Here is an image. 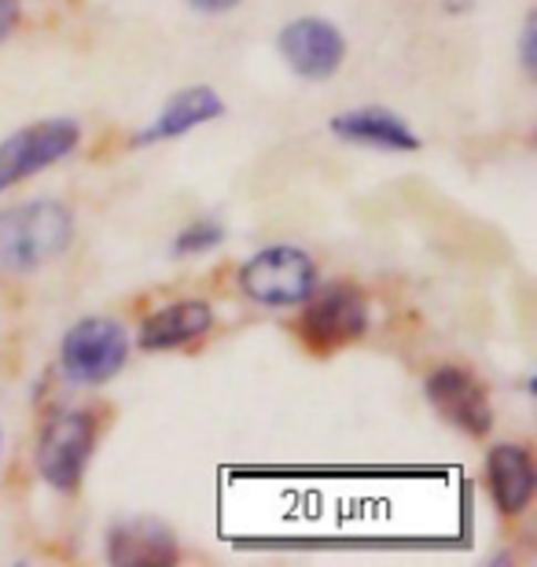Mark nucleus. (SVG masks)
<instances>
[{"mask_svg":"<svg viewBox=\"0 0 537 567\" xmlns=\"http://www.w3.org/2000/svg\"><path fill=\"white\" fill-rule=\"evenodd\" d=\"M74 240V214L60 199H30L0 210V274H33Z\"/></svg>","mask_w":537,"mask_h":567,"instance_id":"1","label":"nucleus"},{"mask_svg":"<svg viewBox=\"0 0 537 567\" xmlns=\"http://www.w3.org/2000/svg\"><path fill=\"white\" fill-rule=\"evenodd\" d=\"M299 339L313 354H335V350L358 343L369 332V295L358 284L335 280L313 288L299 313Z\"/></svg>","mask_w":537,"mask_h":567,"instance_id":"2","label":"nucleus"},{"mask_svg":"<svg viewBox=\"0 0 537 567\" xmlns=\"http://www.w3.org/2000/svg\"><path fill=\"white\" fill-rule=\"evenodd\" d=\"M321 284L317 262L310 251L291 244H272L261 247L258 255H250L239 266V291L258 306H302Z\"/></svg>","mask_w":537,"mask_h":567,"instance_id":"3","label":"nucleus"},{"mask_svg":"<svg viewBox=\"0 0 537 567\" xmlns=\"http://www.w3.org/2000/svg\"><path fill=\"white\" fill-rule=\"evenodd\" d=\"M100 424L89 410H63L44 421L38 435V475L52 491L74 494L96 453Z\"/></svg>","mask_w":537,"mask_h":567,"instance_id":"4","label":"nucleus"},{"mask_svg":"<svg viewBox=\"0 0 537 567\" xmlns=\"http://www.w3.org/2000/svg\"><path fill=\"white\" fill-rule=\"evenodd\" d=\"M130 361V332L114 317H82L60 343V369L71 383L104 388Z\"/></svg>","mask_w":537,"mask_h":567,"instance_id":"5","label":"nucleus"},{"mask_svg":"<svg viewBox=\"0 0 537 567\" xmlns=\"http://www.w3.org/2000/svg\"><path fill=\"white\" fill-rule=\"evenodd\" d=\"M78 144H82V126L74 118H41L16 130L0 141V196L71 158Z\"/></svg>","mask_w":537,"mask_h":567,"instance_id":"6","label":"nucleus"},{"mask_svg":"<svg viewBox=\"0 0 537 567\" xmlns=\"http://www.w3.org/2000/svg\"><path fill=\"white\" fill-rule=\"evenodd\" d=\"M424 394L431 410L442 416L445 424L464 431L467 439H486L494 427V405H489L486 383L461 365H438L424 380Z\"/></svg>","mask_w":537,"mask_h":567,"instance_id":"7","label":"nucleus"},{"mask_svg":"<svg viewBox=\"0 0 537 567\" xmlns=\"http://www.w3.org/2000/svg\"><path fill=\"white\" fill-rule=\"evenodd\" d=\"M277 49L288 63L291 74L306 78V82H328L331 74H339L342 60H347V38L335 22L306 16L291 19L280 30Z\"/></svg>","mask_w":537,"mask_h":567,"instance_id":"8","label":"nucleus"},{"mask_svg":"<svg viewBox=\"0 0 537 567\" xmlns=\"http://www.w3.org/2000/svg\"><path fill=\"white\" fill-rule=\"evenodd\" d=\"M107 560L122 567H169L180 560V546L163 519L133 516L107 530Z\"/></svg>","mask_w":537,"mask_h":567,"instance_id":"9","label":"nucleus"},{"mask_svg":"<svg viewBox=\"0 0 537 567\" xmlns=\"http://www.w3.org/2000/svg\"><path fill=\"white\" fill-rule=\"evenodd\" d=\"M328 130L335 133L339 141L372 147V152H394V155L420 152L416 130L409 126V122L397 115V111H386V107L342 111V115H335V118L328 122Z\"/></svg>","mask_w":537,"mask_h":567,"instance_id":"10","label":"nucleus"},{"mask_svg":"<svg viewBox=\"0 0 537 567\" xmlns=\"http://www.w3.org/2000/svg\"><path fill=\"white\" fill-rule=\"evenodd\" d=\"M486 491L494 497L497 513L519 516L527 513L537 491V468L527 446L519 442H497L486 453Z\"/></svg>","mask_w":537,"mask_h":567,"instance_id":"11","label":"nucleus"},{"mask_svg":"<svg viewBox=\"0 0 537 567\" xmlns=\"http://www.w3.org/2000/svg\"><path fill=\"white\" fill-rule=\"evenodd\" d=\"M225 100L217 89L210 85H188L180 89L166 100V107L158 111L155 122L147 130L136 133V144L147 147V144H163V141H177L185 137V133L207 126V122H217L225 115Z\"/></svg>","mask_w":537,"mask_h":567,"instance_id":"12","label":"nucleus"},{"mask_svg":"<svg viewBox=\"0 0 537 567\" xmlns=\"http://www.w3.org/2000/svg\"><path fill=\"white\" fill-rule=\"evenodd\" d=\"M214 328V306L207 299H177L163 310L147 313L141 324L144 350H180L192 347Z\"/></svg>","mask_w":537,"mask_h":567,"instance_id":"13","label":"nucleus"},{"mask_svg":"<svg viewBox=\"0 0 537 567\" xmlns=\"http://www.w3.org/2000/svg\"><path fill=\"white\" fill-rule=\"evenodd\" d=\"M221 240H225L221 221H214V218H199V221H192L188 229H180V233H177L174 255H177V258L207 255V251H214V247L221 244Z\"/></svg>","mask_w":537,"mask_h":567,"instance_id":"14","label":"nucleus"},{"mask_svg":"<svg viewBox=\"0 0 537 567\" xmlns=\"http://www.w3.org/2000/svg\"><path fill=\"white\" fill-rule=\"evenodd\" d=\"M534 41H537V19L527 16V22H523V38H519V55H523V71L527 74H534V66H537Z\"/></svg>","mask_w":537,"mask_h":567,"instance_id":"15","label":"nucleus"},{"mask_svg":"<svg viewBox=\"0 0 537 567\" xmlns=\"http://www.w3.org/2000/svg\"><path fill=\"white\" fill-rule=\"evenodd\" d=\"M22 19V0H0V41H8L16 33Z\"/></svg>","mask_w":537,"mask_h":567,"instance_id":"16","label":"nucleus"},{"mask_svg":"<svg viewBox=\"0 0 537 567\" xmlns=\"http://www.w3.org/2000/svg\"><path fill=\"white\" fill-rule=\"evenodd\" d=\"M192 11H203V16H225V11H233L236 4H244V0H185Z\"/></svg>","mask_w":537,"mask_h":567,"instance_id":"17","label":"nucleus"},{"mask_svg":"<svg viewBox=\"0 0 537 567\" xmlns=\"http://www.w3.org/2000/svg\"><path fill=\"white\" fill-rule=\"evenodd\" d=\"M472 4H475V0H442V8L456 11V16H461V11H472Z\"/></svg>","mask_w":537,"mask_h":567,"instance_id":"18","label":"nucleus"},{"mask_svg":"<svg viewBox=\"0 0 537 567\" xmlns=\"http://www.w3.org/2000/svg\"><path fill=\"white\" fill-rule=\"evenodd\" d=\"M0 450H4V435H0Z\"/></svg>","mask_w":537,"mask_h":567,"instance_id":"19","label":"nucleus"}]
</instances>
